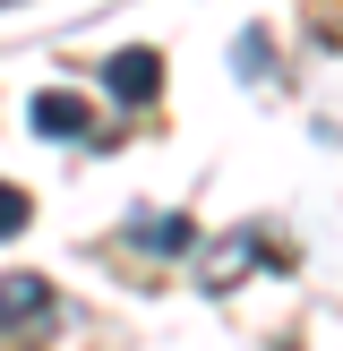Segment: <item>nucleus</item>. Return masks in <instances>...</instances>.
<instances>
[{
    "label": "nucleus",
    "instance_id": "f257e3e1",
    "mask_svg": "<svg viewBox=\"0 0 343 351\" xmlns=\"http://www.w3.org/2000/svg\"><path fill=\"white\" fill-rule=\"evenodd\" d=\"M249 257H266L274 274L292 266V257L274 249L266 232H232V240H215V249H206V291H232V283H240V266H249Z\"/></svg>",
    "mask_w": 343,
    "mask_h": 351
},
{
    "label": "nucleus",
    "instance_id": "f03ea898",
    "mask_svg": "<svg viewBox=\"0 0 343 351\" xmlns=\"http://www.w3.org/2000/svg\"><path fill=\"white\" fill-rule=\"evenodd\" d=\"M103 86H112L120 103H154V95H163V60H154L146 43H129V51L103 60Z\"/></svg>",
    "mask_w": 343,
    "mask_h": 351
},
{
    "label": "nucleus",
    "instance_id": "7ed1b4c3",
    "mask_svg": "<svg viewBox=\"0 0 343 351\" xmlns=\"http://www.w3.org/2000/svg\"><path fill=\"white\" fill-rule=\"evenodd\" d=\"M34 129L43 137H86L95 129V103L69 95V86H43V95H34Z\"/></svg>",
    "mask_w": 343,
    "mask_h": 351
},
{
    "label": "nucleus",
    "instance_id": "20e7f679",
    "mask_svg": "<svg viewBox=\"0 0 343 351\" xmlns=\"http://www.w3.org/2000/svg\"><path fill=\"white\" fill-rule=\"evenodd\" d=\"M51 308V283L43 274H0V335H9V326H34Z\"/></svg>",
    "mask_w": 343,
    "mask_h": 351
},
{
    "label": "nucleus",
    "instance_id": "39448f33",
    "mask_svg": "<svg viewBox=\"0 0 343 351\" xmlns=\"http://www.w3.org/2000/svg\"><path fill=\"white\" fill-rule=\"evenodd\" d=\"M129 240H137V249H154V257H180L198 232H189V215H129Z\"/></svg>",
    "mask_w": 343,
    "mask_h": 351
},
{
    "label": "nucleus",
    "instance_id": "423d86ee",
    "mask_svg": "<svg viewBox=\"0 0 343 351\" xmlns=\"http://www.w3.org/2000/svg\"><path fill=\"white\" fill-rule=\"evenodd\" d=\"M26 215H34V197H26L17 180H0V240H17V232H26Z\"/></svg>",
    "mask_w": 343,
    "mask_h": 351
}]
</instances>
